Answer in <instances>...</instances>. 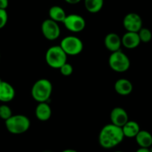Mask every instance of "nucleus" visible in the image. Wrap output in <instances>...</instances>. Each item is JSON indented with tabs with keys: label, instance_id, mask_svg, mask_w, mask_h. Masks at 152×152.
<instances>
[{
	"label": "nucleus",
	"instance_id": "nucleus-1",
	"mask_svg": "<svg viewBox=\"0 0 152 152\" xmlns=\"http://www.w3.org/2000/svg\"><path fill=\"white\" fill-rule=\"evenodd\" d=\"M124 138L122 128L111 123L102 128L99 132V142L103 148L110 149L119 145Z\"/></svg>",
	"mask_w": 152,
	"mask_h": 152
},
{
	"label": "nucleus",
	"instance_id": "nucleus-2",
	"mask_svg": "<svg viewBox=\"0 0 152 152\" xmlns=\"http://www.w3.org/2000/svg\"><path fill=\"white\" fill-rule=\"evenodd\" d=\"M53 87L50 81L41 78L34 82L31 88V96L38 103L47 102L52 93Z\"/></svg>",
	"mask_w": 152,
	"mask_h": 152
},
{
	"label": "nucleus",
	"instance_id": "nucleus-3",
	"mask_svg": "<svg viewBox=\"0 0 152 152\" xmlns=\"http://www.w3.org/2000/svg\"><path fill=\"white\" fill-rule=\"evenodd\" d=\"M5 122L7 130L12 134H24L29 129L31 125L30 119L21 114L13 115Z\"/></svg>",
	"mask_w": 152,
	"mask_h": 152
},
{
	"label": "nucleus",
	"instance_id": "nucleus-4",
	"mask_svg": "<svg viewBox=\"0 0 152 152\" xmlns=\"http://www.w3.org/2000/svg\"><path fill=\"white\" fill-rule=\"evenodd\" d=\"M46 64L53 69H60L67 61V55L60 46L49 48L46 52Z\"/></svg>",
	"mask_w": 152,
	"mask_h": 152
},
{
	"label": "nucleus",
	"instance_id": "nucleus-5",
	"mask_svg": "<svg viewBox=\"0 0 152 152\" xmlns=\"http://www.w3.org/2000/svg\"><path fill=\"white\" fill-rule=\"evenodd\" d=\"M108 64L112 70L116 72H125L131 66L129 58L121 50L112 52L109 57Z\"/></svg>",
	"mask_w": 152,
	"mask_h": 152
},
{
	"label": "nucleus",
	"instance_id": "nucleus-6",
	"mask_svg": "<svg viewBox=\"0 0 152 152\" xmlns=\"http://www.w3.org/2000/svg\"><path fill=\"white\" fill-rule=\"evenodd\" d=\"M60 46L67 55L75 56L81 53L84 49L82 40L75 36H67L61 42Z\"/></svg>",
	"mask_w": 152,
	"mask_h": 152
},
{
	"label": "nucleus",
	"instance_id": "nucleus-7",
	"mask_svg": "<svg viewBox=\"0 0 152 152\" xmlns=\"http://www.w3.org/2000/svg\"><path fill=\"white\" fill-rule=\"evenodd\" d=\"M63 23L67 30L73 33L82 31L86 27V21L84 17L75 14L66 15Z\"/></svg>",
	"mask_w": 152,
	"mask_h": 152
},
{
	"label": "nucleus",
	"instance_id": "nucleus-8",
	"mask_svg": "<svg viewBox=\"0 0 152 152\" xmlns=\"http://www.w3.org/2000/svg\"><path fill=\"white\" fill-rule=\"evenodd\" d=\"M41 31L44 37L49 40H56L61 34V28L58 23L51 19L45 20L42 23Z\"/></svg>",
	"mask_w": 152,
	"mask_h": 152
},
{
	"label": "nucleus",
	"instance_id": "nucleus-9",
	"mask_svg": "<svg viewBox=\"0 0 152 152\" xmlns=\"http://www.w3.org/2000/svg\"><path fill=\"white\" fill-rule=\"evenodd\" d=\"M123 26L127 31L137 33L142 28V17L137 13H129L124 17Z\"/></svg>",
	"mask_w": 152,
	"mask_h": 152
},
{
	"label": "nucleus",
	"instance_id": "nucleus-10",
	"mask_svg": "<svg viewBox=\"0 0 152 152\" xmlns=\"http://www.w3.org/2000/svg\"><path fill=\"white\" fill-rule=\"evenodd\" d=\"M111 123L122 128L129 119H128V114L124 108L120 107H114L111 110L110 114Z\"/></svg>",
	"mask_w": 152,
	"mask_h": 152
},
{
	"label": "nucleus",
	"instance_id": "nucleus-11",
	"mask_svg": "<svg viewBox=\"0 0 152 152\" xmlns=\"http://www.w3.org/2000/svg\"><path fill=\"white\" fill-rule=\"evenodd\" d=\"M16 95L14 87L7 81L0 79V102L8 103L14 99Z\"/></svg>",
	"mask_w": 152,
	"mask_h": 152
},
{
	"label": "nucleus",
	"instance_id": "nucleus-12",
	"mask_svg": "<svg viewBox=\"0 0 152 152\" xmlns=\"http://www.w3.org/2000/svg\"><path fill=\"white\" fill-rule=\"evenodd\" d=\"M104 46L110 52H114L120 50L122 46V38L116 33H109L104 40Z\"/></svg>",
	"mask_w": 152,
	"mask_h": 152
},
{
	"label": "nucleus",
	"instance_id": "nucleus-13",
	"mask_svg": "<svg viewBox=\"0 0 152 152\" xmlns=\"http://www.w3.org/2000/svg\"><path fill=\"white\" fill-rule=\"evenodd\" d=\"M140 37L137 32L127 31L122 37V44L125 48L128 49H134L138 47L140 44Z\"/></svg>",
	"mask_w": 152,
	"mask_h": 152
},
{
	"label": "nucleus",
	"instance_id": "nucleus-14",
	"mask_svg": "<svg viewBox=\"0 0 152 152\" xmlns=\"http://www.w3.org/2000/svg\"><path fill=\"white\" fill-rule=\"evenodd\" d=\"M52 108L47 102H40L35 109V116L38 120L42 122L48 121L52 116Z\"/></svg>",
	"mask_w": 152,
	"mask_h": 152
},
{
	"label": "nucleus",
	"instance_id": "nucleus-15",
	"mask_svg": "<svg viewBox=\"0 0 152 152\" xmlns=\"http://www.w3.org/2000/svg\"><path fill=\"white\" fill-rule=\"evenodd\" d=\"M114 90L120 96H128L133 91V84L126 78H120L115 82Z\"/></svg>",
	"mask_w": 152,
	"mask_h": 152
},
{
	"label": "nucleus",
	"instance_id": "nucleus-16",
	"mask_svg": "<svg viewBox=\"0 0 152 152\" xmlns=\"http://www.w3.org/2000/svg\"><path fill=\"white\" fill-rule=\"evenodd\" d=\"M135 139L140 148H149L152 145V134L145 130H140Z\"/></svg>",
	"mask_w": 152,
	"mask_h": 152
},
{
	"label": "nucleus",
	"instance_id": "nucleus-17",
	"mask_svg": "<svg viewBox=\"0 0 152 152\" xmlns=\"http://www.w3.org/2000/svg\"><path fill=\"white\" fill-rule=\"evenodd\" d=\"M122 132L125 137L127 138H135L140 131V127L139 124L135 121L128 120L123 126L122 127Z\"/></svg>",
	"mask_w": 152,
	"mask_h": 152
},
{
	"label": "nucleus",
	"instance_id": "nucleus-18",
	"mask_svg": "<svg viewBox=\"0 0 152 152\" xmlns=\"http://www.w3.org/2000/svg\"><path fill=\"white\" fill-rule=\"evenodd\" d=\"M49 19L56 23H63L66 17L65 11L63 8L58 5H54L51 7L49 11Z\"/></svg>",
	"mask_w": 152,
	"mask_h": 152
},
{
	"label": "nucleus",
	"instance_id": "nucleus-19",
	"mask_svg": "<svg viewBox=\"0 0 152 152\" xmlns=\"http://www.w3.org/2000/svg\"><path fill=\"white\" fill-rule=\"evenodd\" d=\"M84 7L88 12L96 14L102 9L104 0H84Z\"/></svg>",
	"mask_w": 152,
	"mask_h": 152
},
{
	"label": "nucleus",
	"instance_id": "nucleus-20",
	"mask_svg": "<svg viewBox=\"0 0 152 152\" xmlns=\"http://www.w3.org/2000/svg\"><path fill=\"white\" fill-rule=\"evenodd\" d=\"M138 35L140 37V41L142 43H147L151 40L152 39V32L151 31L150 29L147 28L142 27L138 32Z\"/></svg>",
	"mask_w": 152,
	"mask_h": 152
},
{
	"label": "nucleus",
	"instance_id": "nucleus-21",
	"mask_svg": "<svg viewBox=\"0 0 152 152\" xmlns=\"http://www.w3.org/2000/svg\"><path fill=\"white\" fill-rule=\"evenodd\" d=\"M12 116V110L9 106L5 104L0 105V119L6 121Z\"/></svg>",
	"mask_w": 152,
	"mask_h": 152
},
{
	"label": "nucleus",
	"instance_id": "nucleus-22",
	"mask_svg": "<svg viewBox=\"0 0 152 152\" xmlns=\"http://www.w3.org/2000/svg\"><path fill=\"white\" fill-rule=\"evenodd\" d=\"M60 72H61V75L64 76H69L72 74L73 72V67L69 63H66L64 64L61 68L59 69Z\"/></svg>",
	"mask_w": 152,
	"mask_h": 152
},
{
	"label": "nucleus",
	"instance_id": "nucleus-23",
	"mask_svg": "<svg viewBox=\"0 0 152 152\" xmlns=\"http://www.w3.org/2000/svg\"><path fill=\"white\" fill-rule=\"evenodd\" d=\"M8 15L6 10L0 9V29L3 28L8 23Z\"/></svg>",
	"mask_w": 152,
	"mask_h": 152
},
{
	"label": "nucleus",
	"instance_id": "nucleus-24",
	"mask_svg": "<svg viewBox=\"0 0 152 152\" xmlns=\"http://www.w3.org/2000/svg\"><path fill=\"white\" fill-rule=\"evenodd\" d=\"M9 5L8 0H0V9L6 10Z\"/></svg>",
	"mask_w": 152,
	"mask_h": 152
},
{
	"label": "nucleus",
	"instance_id": "nucleus-25",
	"mask_svg": "<svg viewBox=\"0 0 152 152\" xmlns=\"http://www.w3.org/2000/svg\"><path fill=\"white\" fill-rule=\"evenodd\" d=\"M64 1L69 5H76L81 2V0H64Z\"/></svg>",
	"mask_w": 152,
	"mask_h": 152
},
{
	"label": "nucleus",
	"instance_id": "nucleus-26",
	"mask_svg": "<svg viewBox=\"0 0 152 152\" xmlns=\"http://www.w3.org/2000/svg\"><path fill=\"white\" fill-rule=\"evenodd\" d=\"M136 152H150L149 148H139Z\"/></svg>",
	"mask_w": 152,
	"mask_h": 152
},
{
	"label": "nucleus",
	"instance_id": "nucleus-27",
	"mask_svg": "<svg viewBox=\"0 0 152 152\" xmlns=\"http://www.w3.org/2000/svg\"><path fill=\"white\" fill-rule=\"evenodd\" d=\"M61 152H78L76 150H75V149H71V148H68V149H65V150L62 151Z\"/></svg>",
	"mask_w": 152,
	"mask_h": 152
},
{
	"label": "nucleus",
	"instance_id": "nucleus-28",
	"mask_svg": "<svg viewBox=\"0 0 152 152\" xmlns=\"http://www.w3.org/2000/svg\"><path fill=\"white\" fill-rule=\"evenodd\" d=\"M149 151H150V152H152V145L149 148Z\"/></svg>",
	"mask_w": 152,
	"mask_h": 152
},
{
	"label": "nucleus",
	"instance_id": "nucleus-29",
	"mask_svg": "<svg viewBox=\"0 0 152 152\" xmlns=\"http://www.w3.org/2000/svg\"><path fill=\"white\" fill-rule=\"evenodd\" d=\"M114 152H124V151H114Z\"/></svg>",
	"mask_w": 152,
	"mask_h": 152
},
{
	"label": "nucleus",
	"instance_id": "nucleus-30",
	"mask_svg": "<svg viewBox=\"0 0 152 152\" xmlns=\"http://www.w3.org/2000/svg\"><path fill=\"white\" fill-rule=\"evenodd\" d=\"M44 152H50V151H44Z\"/></svg>",
	"mask_w": 152,
	"mask_h": 152
},
{
	"label": "nucleus",
	"instance_id": "nucleus-31",
	"mask_svg": "<svg viewBox=\"0 0 152 152\" xmlns=\"http://www.w3.org/2000/svg\"><path fill=\"white\" fill-rule=\"evenodd\" d=\"M0 58H1V55H0Z\"/></svg>",
	"mask_w": 152,
	"mask_h": 152
}]
</instances>
